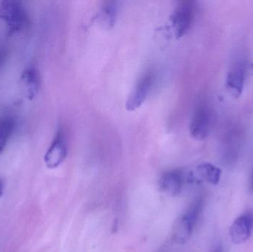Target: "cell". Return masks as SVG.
Segmentation results:
<instances>
[{"label":"cell","mask_w":253,"mask_h":252,"mask_svg":"<svg viewBox=\"0 0 253 252\" xmlns=\"http://www.w3.org/2000/svg\"><path fill=\"white\" fill-rule=\"evenodd\" d=\"M202 208L203 199L199 198L175 223L172 238L176 244H185L190 239Z\"/></svg>","instance_id":"6da1fadb"},{"label":"cell","mask_w":253,"mask_h":252,"mask_svg":"<svg viewBox=\"0 0 253 252\" xmlns=\"http://www.w3.org/2000/svg\"><path fill=\"white\" fill-rule=\"evenodd\" d=\"M0 19L6 24L9 34L19 32L28 22V15L22 2L5 0L0 4Z\"/></svg>","instance_id":"7a4b0ae2"},{"label":"cell","mask_w":253,"mask_h":252,"mask_svg":"<svg viewBox=\"0 0 253 252\" xmlns=\"http://www.w3.org/2000/svg\"><path fill=\"white\" fill-rule=\"evenodd\" d=\"M196 7L190 1H181L170 16V22L174 35L180 38L188 33L194 20Z\"/></svg>","instance_id":"3957f363"},{"label":"cell","mask_w":253,"mask_h":252,"mask_svg":"<svg viewBox=\"0 0 253 252\" xmlns=\"http://www.w3.org/2000/svg\"><path fill=\"white\" fill-rule=\"evenodd\" d=\"M212 124V114L208 105L200 104L196 107L190 123V136L197 142L205 140L209 136Z\"/></svg>","instance_id":"277c9868"},{"label":"cell","mask_w":253,"mask_h":252,"mask_svg":"<svg viewBox=\"0 0 253 252\" xmlns=\"http://www.w3.org/2000/svg\"><path fill=\"white\" fill-rule=\"evenodd\" d=\"M250 63L245 59H240L232 65L226 78V87L230 96L238 99L242 96L245 88Z\"/></svg>","instance_id":"5b68a950"},{"label":"cell","mask_w":253,"mask_h":252,"mask_svg":"<svg viewBox=\"0 0 253 252\" xmlns=\"http://www.w3.org/2000/svg\"><path fill=\"white\" fill-rule=\"evenodd\" d=\"M67 155L68 146L65 133L59 130L44 155V163L47 168L56 169L65 161Z\"/></svg>","instance_id":"8992f818"},{"label":"cell","mask_w":253,"mask_h":252,"mask_svg":"<svg viewBox=\"0 0 253 252\" xmlns=\"http://www.w3.org/2000/svg\"><path fill=\"white\" fill-rule=\"evenodd\" d=\"M153 84V76L147 73L137 83L126 99V107L128 111H135L142 106L150 94Z\"/></svg>","instance_id":"52a82bcc"},{"label":"cell","mask_w":253,"mask_h":252,"mask_svg":"<svg viewBox=\"0 0 253 252\" xmlns=\"http://www.w3.org/2000/svg\"><path fill=\"white\" fill-rule=\"evenodd\" d=\"M253 231V213L248 212L236 219L230 228L232 242L236 245L245 244L252 235Z\"/></svg>","instance_id":"ba28073f"},{"label":"cell","mask_w":253,"mask_h":252,"mask_svg":"<svg viewBox=\"0 0 253 252\" xmlns=\"http://www.w3.org/2000/svg\"><path fill=\"white\" fill-rule=\"evenodd\" d=\"M221 170L210 163L199 164L194 170L187 173V181L207 182L212 185H217L221 179Z\"/></svg>","instance_id":"9c48e42d"},{"label":"cell","mask_w":253,"mask_h":252,"mask_svg":"<svg viewBox=\"0 0 253 252\" xmlns=\"http://www.w3.org/2000/svg\"><path fill=\"white\" fill-rule=\"evenodd\" d=\"M187 181V173L181 170H174L164 173L159 180V185L163 192L175 196L180 193Z\"/></svg>","instance_id":"30bf717a"},{"label":"cell","mask_w":253,"mask_h":252,"mask_svg":"<svg viewBox=\"0 0 253 252\" xmlns=\"http://www.w3.org/2000/svg\"><path fill=\"white\" fill-rule=\"evenodd\" d=\"M20 83L24 94L28 100H33L40 90V76L35 68H28L22 72Z\"/></svg>","instance_id":"8fae6325"},{"label":"cell","mask_w":253,"mask_h":252,"mask_svg":"<svg viewBox=\"0 0 253 252\" xmlns=\"http://www.w3.org/2000/svg\"><path fill=\"white\" fill-rule=\"evenodd\" d=\"M118 13V5L116 1H106L97 15V22L104 28H111L114 26Z\"/></svg>","instance_id":"7c38bea8"},{"label":"cell","mask_w":253,"mask_h":252,"mask_svg":"<svg viewBox=\"0 0 253 252\" xmlns=\"http://www.w3.org/2000/svg\"><path fill=\"white\" fill-rule=\"evenodd\" d=\"M16 127V122L10 117L0 118V153L4 150Z\"/></svg>","instance_id":"4fadbf2b"},{"label":"cell","mask_w":253,"mask_h":252,"mask_svg":"<svg viewBox=\"0 0 253 252\" xmlns=\"http://www.w3.org/2000/svg\"><path fill=\"white\" fill-rule=\"evenodd\" d=\"M230 132L227 137L224 139L223 142V149L224 152H227V154H230V157H236L237 155L238 151H239V146L241 144V136L237 132Z\"/></svg>","instance_id":"5bb4252c"},{"label":"cell","mask_w":253,"mask_h":252,"mask_svg":"<svg viewBox=\"0 0 253 252\" xmlns=\"http://www.w3.org/2000/svg\"><path fill=\"white\" fill-rule=\"evenodd\" d=\"M7 56H8V52L7 48L4 47H0V70L5 64Z\"/></svg>","instance_id":"9a60e30c"},{"label":"cell","mask_w":253,"mask_h":252,"mask_svg":"<svg viewBox=\"0 0 253 252\" xmlns=\"http://www.w3.org/2000/svg\"><path fill=\"white\" fill-rule=\"evenodd\" d=\"M3 191H4V183H3V180L0 179V198L2 196Z\"/></svg>","instance_id":"2e32d148"},{"label":"cell","mask_w":253,"mask_h":252,"mask_svg":"<svg viewBox=\"0 0 253 252\" xmlns=\"http://www.w3.org/2000/svg\"><path fill=\"white\" fill-rule=\"evenodd\" d=\"M213 252H223L222 248L221 247H218L214 250Z\"/></svg>","instance_id":"e0dca14e"},{"label":"cell","mask_w":253,"mask_h":252,"mask_svg":"<svg viewBox=\"0 0 253 252\" xmlns=\"http://www.w3.org/2000/svg\"><path fill=\"white\" fill-rule=\"evenodd\" d=\"M251 189H252V191H253V173L252 175V178H251Z\"/></svg>","instance_id":"ac0fdd59"}]
</instances>
